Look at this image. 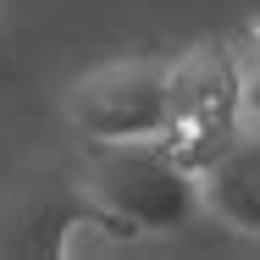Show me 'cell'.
<instances>
[{
	"instance_id": "obj_1",
	"label": "cell",
	"mask_w": 260,
	"mask_h": 260,
	"mask_svg": "<svg viewBox=\"0 0 260 260\" xmlns=\"http://www.w3.org/2000/svg\"><path fill=\"white\" fill-rule=\"evenodd\" d=\"M244 50L227 39H200L166 61V133L160 144L194 177L244 127Z\"/></svg>"
},
{
	"instance_id": "obj_2",
	"label": "cell",
	"mask_w": 260,
	"mask_h": 260,
	"mask_svg": "<svg viewBox=\"0 0 260 260\" xmlns=\"http://www.w3.org/2000/svg\"><path fill=\"white\" fill-rule=\"evenodd\" d=\"M89 194L133 233H172L200 210V177L160 139L89 144Z\"/></svg>"
},
{
	"instance_id": "obj_3",
	"label": "cell",
	"mask_w": 260,
	"mask_h": 260,
	"mask_svg": "<svg viewBox=\"0 0 260 260\" xmlns=\"http://www.w3.org/2000/svg\"><path fill=\"white\" fill-rule=\"evenodd\" d=\"M67 122L89 144H122V139H160L166 133V61L127 55L89 67L67 83Z\"/></svg>"
},
{
	"instance_id": "obj_4",
	"label": "cell",
	"mask_w": 260,
	"mask_h": 260,
	"mask_svg": "<svg viewBox=\"0 0 260 260\" xmlns=\"http://www.w3.org/2000/svg\"><path fill=\"white\" fill-rule=\"evenodd\" d=\"M200 210L216 216L238 238H260V133L255 127H238L200 166Z\"/></svg>"
},
{
	"instance_id": "obj_5",
	"label": "cell",
	"mask_w": 260,
	"mask_h": 260,
	"mask_svg": "<svg viewBox=\"0 0 260 260\" xmlns=\"http://www.w3.org/2000/svg\"><path fill=\"white\" fill-rule=\"evenodd\" d=\"M238 105H244V127L260 133V55H244V94H238Z\"/></svg>"
},
{
	"instance_id": "obj_6",
	"label": "cell",
	"mask_w": 260,
	"mask_h": 260,
	"mask_svg": "<svg viewBox=\"0 0 260 260\" xmlns=\"http://www.w3.org/2000/svg\"><path fill=\"white\" fill-rule=\"evenodd\" d=\"M238 50H244V55H260V17H255V22H244V34H238Z\"/></svg>"
}]
</instances>
